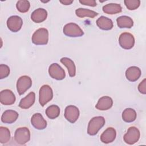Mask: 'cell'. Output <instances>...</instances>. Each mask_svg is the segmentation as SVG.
<instances>
[{"mask_svg":"<svg viewBox=\"0 0 146 146\" xmlns=\"http://www.w3.org/2000/svg\"><path fill=\"white\" fill-rule=\"evenodd\" d=\"M103 11L107 14H115L119 13L122 11V7L120 4L111 3L104 5L103 7Z\"/></svg>","mask_w":146,"mask_h":146,"instance_id":"22","label":"cell"},{"mask_svg":"<svg viewBox=\"0 0 146 146\" xmlns=\"http://www.w3.org/2000/svg\"><path fill=\"white\" fill-rule=\"evenodd\" d=\"M112 105L113 100L112 98L108 96H104L99 99L95 106V108L98 110L106 111L111 108Z\"/></svg>","mask_w":146,"mask_h":146,"instance_id":"15","label":"cell"},{"mask_svg":"<svg viewBox=\"0 0 146 146\" xmlns=\"http://www.w3.org/2000/svg\"><path fill=\"white\" fill-rule=\"evenodd\" d=\"M11 137L10 130L4 127H0V143L5 144L8 143Z\"/></svg>","mask_w":146,"mask_h":146,"instance_id":"27","label":"cell"},{"mask_svg":"<svg viewBox=\"0 0 146 146\" xmlns=\"http://www.w3.org/2000/svg\"><path fill=\"white\" fill-rule=\"evenodd\" d=\"M48 73L50 76L56 80H60L64 79L66 73L62 67L58 63L51 64L48 68Z\"/></svg>","mask_w":146,"mask_h":146,"instance_id":"9","label":"cell"},{"mask_svg":"<svg viewBox=\"0 0 146 146\" xmlns=\"http://www.w3.org/2000/svg\"><path fill=\"white\" fill-rule=\"evenodd\" d=\"M116 137V130L112 127H108L100 135V140L103 143L108 144L113 142Z\"/></svg>","mask_w":146,"mask_h":146,"instance_id":"14","label":"cell"},{"mask_svg":"<svg viewBox=\"0 0 146 146\" xmlns=\"http://www.w3.org/2000/svg\"><path fill=\"white\" fill-rule=\"evenodd\" d=\"M79 2L82 5L91 7H95L97 5L96 1L94 0H80Z\"/></svg>","mask_w":146,"mask_h":146,"instance_id":"32","label":"cell"},{"mask_svg":"<svg viewBox=\"0 0 146 146\" xmlns=\"http://www.w3.org/2000/svg\"><path fill=\"white\" fill-rule=\"evenodd\" d=\"M31 123L36 129L42 130L47 127V121L40 113H34L31 118Z\"/></svg>","mask_w":146,"mask_h":146,"instance_id":"13","label":"cell"},{"mask_svg":"<svg viewBox=\"0 0 146 146\" xmlns=\"http://www.w3.org/2000/svg\"><path fill=\"white\" fill-rule=\"evenodd\" d=\"M16 7L17 10L22 13H26L29 11L30 7V3L29 1L21 0L17 2Z\"/></svg>","mask_w":146,"mask_h":146,"instance_id":"28","label":"cell"},{"mask_svg":"<svg viewBox=\"0 0 146 146\" xmlns=\"http://www.w3.org/2000/svg\"><path fill=\"white\" fill-rule=\"evenodd\" d=\"M53 98V91L51 87L47 84L43 85L39 92V102L42 106H44Z\"/></svg>","mask_w":146,"mask_h":146,"instance_id":"3","label":"cell"},{"mask_svg":"<svg viewBox=\"0 0 146 146\" xmlns=\"http://www.w3.org/2000/svg\"><path fill=\"white\" fill-rule=\"evenodd\" d=\"M32 85V80L30 77L27 75H23L19 78L17 82V90L18 93L21 95H23Z\"/></svg>","mask_w":146,"mask_h":146,"instance_id":"8","label":"cell"},{"mask_svg":"<svg viewBox=\"0 0 146 146\" xmlns=\"http://www.w3.org/2000/svg\"><path fill=\"white\" fill-rule=\"evenodd\" d=\"M105 119L104 117L99 116L92 117L89 121L87 127V133L91 136L96 135L98 131L104 126Z\"/></svg>","mask_w":146,"mask_h":146,"instance_id":"1","label":"cell"},{"mask_svg":"<svg viewBox=\"0 0 146 146\" xmlns=\"http://www.w3.org/2000/svg\"><path fill=\"white\" fill-rule=\"evenodd\" d=\"M117 25L119 28L130 29L133 26V21L132 19L127 15H122L116 19Z\"/></svg>","mask_w":146,"mask_h":146,"instance_id":"21","label":"cell"},{"mask_svg":"<svg viewBox=\"0 0 146 146\" xmlns=\"http://www.w3.org/2000/svg\"><path fill=\"white\" fill-rule=\"evenodd\" d=\"M18 113L14 110L5 111L1 116V121L6 124H11L15 122L18 117Z\"/></svg>","mask_w":146,"mask_h":146,"instance_id":"18","label":"cell"},{"mask_svg":"<svg viewBox=\"0 0 146 146\" xmlns=\"http://www.w3.org/2000/svg\"><path fill=\"white\" fill-rule=\"evenodd\" d=\"M15 96L10 90L6 89L1 91L0 102L2 104L6 106L12 105L15 103Z\"/></svg>","mask_w":146,"mask_h":146,"instance_id":"12","label":"cell"},{"mask_svg":"<svg viewBox=\"0 0 146 146\" xmlns=\"http://www.w3.org/2000/svg\"><path fill=\"white\" fill-rule=\"evenodd\" d=\"M23 25L22 19L18 15L10 17L7 20V26L12 32L16 33L21 30Z\"/></svg>","mask_w":146,"mask_h":146,"instance_id":"11","label":"cell"},{"mask_svg":"<svg viewBox=\"0 0 146 146\" xmlns=\"http://www.w3.org/2000/svg\"><path fill=\"white\" fill-rule=\"evenodd\" d=\"M64 34L69 37H80L83 35L84 32L82 29L75 23H68L63 29Z\"/></svg>","mask_w":146,"mask_h":146,"instance_id":"4","label":"cell"},{"mask_svg":"<svg viewBox=\"0 0 146 146\" xmlns=\"http://www.w3.org/2000/svg\"><path fill=\"white\" fill-rule=\"evenodd\" d=\"M96 23L98 27L103 30H110L112 29L113 26L112 21L104 16L100 17L96 20Z\"/></svg>","mask_w":146,"mask_h":146,"instance_id":"20","label":"cell"},{"mask_svg":"<svg viewBox=\"0 0 146 146\" xmlns=\"http://www.w3.org/2000/svg\"><path fill=\"white\" fill-rule=\"evenodd\" d=\"M141 70L136 66H131L125 71V77L130 82H133L139 79L141 76Z\"/></svg>","mask_w":146,"mask_h":146,"instance_id":"16","label":"cell"},{"mask_svg":"<svg viewBox=\"0 0 146 146\" xmlns=\"http://www.w3.org/2000/svg\"><path fill=\"white\" fill-rule=\"evenodd\" d=\"M138 90L142 94H146V79H144L138 86Z\"/></svg>","mask_w":146,"mask_h":146,"instance_id":"31","label":"cell"},{"mask_svg":"<svg viewBox=\"0 0 146 146\" xmlns=\"http://www.w3.org/2000/svg\"><path fill=\"white\" fill-rule=\"evenodd\" d=\"M60 2L64 5H70L73 2V1L72 0H71H71H63V1H60Z\"/></svg>","mask_w":146,"mask_h":146,"instance_id":"33","label":"cell"},{"mask_svg":"<svg viewBox=\"0 0 146 146\" xmlns=\"http://www.w3.org/2000/svg\"><path fill=\"white\" fill-rule=\"evenodd\" d=\"M79 110L77 107L73 105H70L66 107L64 115L67 121L71 123H74L79 118Z\"/></svg>","mask_w":146,"mask_h":146,"instance_id":"10","label":"cell"},{"mask_svg":"<svg viewBox=\"0 0 146 146\" xmlns=\"http://www.w3.org/2000/svg\"><path fill=\"white\" fill-rule=\"evenodd\" d=\"M122 119L127 123H131L136 119V112L135 110L131 108L125 109L122 113Z\"/></svg>","mask_w":146,"mask_h":146,"instance_id":"24","label":"cell"},{"mask_svg":"<svg viewBox=\"0 0 146 146\" xmlns=\"http://www.w3.org/2000/svg\"><path fill=\"white\" fill-rule=\"evenodd\" d=\"M30 139V132L27 127H19L17 128L14 133V140L17 143L24 145Z\"/></svg>","mask_w":146,"mask_h":146,"instance_id":"5","label":"cell"},{"mask_svg":"<svg viewBox=\"0 0 146 146\" xmlns=\"http://www.w3.org/2000/svg\"><path fill=\"white\" fill-rule=\"evenodd\" d=\"M76 15L79 18L89 17L93 18L98 15V13L87 9L78 8L75 10Z\"/></svg>","mask_w":146,"mask_h":146,"instance_id":"25","label":"cell"},{"mask_svg":"<svg viewBox=\"0 0 146 146\" xmlns=\"http://www.w3.org/2000/svg\"><path fill=\"white\" fill-rule=\"evenodd\" d=\"M119 43L120 47L124 49H131L135 44L134 36L129 33H121L119 38Z\"/></svg>","mask_w":146,"mask_h":146,"instance_id":"7","label":"cell"},{"mask_svg":"<svg viewBox=\"0 0 146 146\" xmlns=\"http://www.w3.org/2000/svg\"><path fill=\"white\" fill-rule=\"evenodd\" d=\"M10 74V68L8 66L1 64L0 65V79H2L7 77Z\"/></svg>","mask_w":146,"mask_h":146,"instance_id":"30","label":"cell"},{"mask_svg":"<svg viewBox=\"0 0 146 146\" xmlns=\"http://www.w3.org/2000/svg\"><path fill=\"white\" fill-rule=\"evenodd\" d=\"M60 62L67 67L70 77H74L75 76L76 67L74 62L71 59L67 57H63L61 58Z\"/></svg>","mask_w":146,"mask_h":146,"instance_id":"23","label":"cell"},{"mask_svg":"<svg viewBox=\"0 0 146 146\" xmlns=\"http://www.w3.org/2000/svg\"><path fill=\"white\" fill-rule=\"evenodd\" d=\"M32 42L35 45H45L48 41V31L45 28L36 30L32 35Z\"/></svg>","mask_w":146,"mask_h":146,"instance_id":"2","label":"cell"},{"mask_svg":"<svg viewBox=\"0 0 146 146\" xmlns=\"http://www.w3.org/2000/svg\"><path fill=\"white\" fill-rule=\"evenodd\" d=\"M124 2L126 7L129 10L137 9L140 5V1L139 0H125Z\"/></svg>","mask_w":146,"mask_h":146,"instance_id":"29","label":"cell"},{"mask_svg":"<svg viewBox=\"0 0 146 146\" xmlns=\"http://www.w3.org/2000/svg\"><path fill=\"white\" fill-rule=\"evenodd\" d=\"M140 136V133L138 128L135 127H131L124 135L123 139L125 143L129 145H132L138 141Z\"/></svg>","mask_w":146,"mask_h":146,"instance_id":"6","label":"cell"},{"mask_svg":"<svg viewBox=\"0 0 146 146\" xmlns=\"http://www.w3.org/2000/svg\"><path fill=\"white\" fill-rule=\"evenodd\" d=\"M35 100V93L34 92H30L25 98L21 100L19 103V107L22 109H28L34 104Z\"/></svg>","mask_w":146,"mask_h":146,"instance_id":"19","label":"cell"},{"mask_svg":"<svg viewBox=\"0 0 146 146\" xmlns=\"http://www.w3.org/2000/svg\"><path fill=\"white\" fill-rule=\"evenodd\" d=\"M45 112L48 118L54 119L59 116L60 114V108L56 105H51L46 108Z\"/></svg>","mask_w":146,"mask_h":146,"instance_id":"26","label":"cell"},{"mask_svg":"<svg viewBox=\"0 0 146 146\" xmlns=\"http://www.w3.org/2000/svg\"><path fill=\"white\" fill-rule=\"evenodd\" d=\"M47 17V11L43 8H38L32 13L31 19L35 23H41L46 19Z\"/></svg>","mask_w":146,"mask_h":146,"instance_id":"17","label":"cell"}]
</instances>
